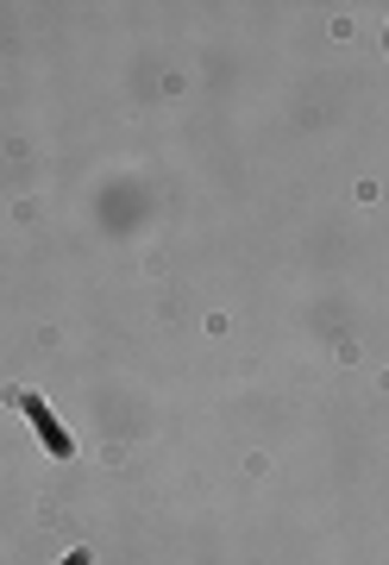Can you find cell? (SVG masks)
<instances>
[{
	"label": "cell",
	"instance_id": "cell-1",
	"mask_svg": "<svg viewBox=\"0 0 389 565\" xmlns=\"http://www.w3.org/2000/svg\"><path fill=\"white\" fill-rule=\"evenodd\" d=\"M13 403L25 408V422H32V434H39V440L51 446V459H69V452H76V440L63 434V427H57V415H51V408H44L39 396H25V390H13Z\"/></svg>",
	"mask_w": 389,
	"mask_h": 565
},
{
	"label": "cell",
	"instance_id": "cell-2",
	"mask_svg": "<svg viewBox=\"0 0 389 565\" xmlns=\"http://www.w3.org/2000/svg\"><path fill=\"white\" fill-rule=\"evenodd\" d=\"M63 565H88V553H69V559H63Z\"/></svg>",
	"mask_w": 389,
	"mask_h": 565
}]
</instances>
